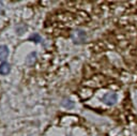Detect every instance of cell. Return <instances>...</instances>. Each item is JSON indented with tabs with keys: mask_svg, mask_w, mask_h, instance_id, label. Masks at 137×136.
I'll return each instance as SVG.
<instances>
[{
	"mask_svg": "<svg viewBox=\"0 0 137 136\" xmlns=\"http://www.w3.org/2000/svg\"><path fill=\"white\" fill-rule=\"evenodd\" d=\"M117 100H118V97L115 92H109V93H106L103 97V102L106 105H114L117 102Z\"/></svg>",
	"mask_w": 137,
	"mask_h": 136,
	"instance_id": "7a4b0ae2",
	"label": "cell"
},
{
	"mask_svg": "<svg viewBox=\"0 0 137 136\" xmlns=\"http://www.w3.org/2000/svg\"><path fill=\"white\" fill-rule=\"evenodd\" d=\"M72 39H73L74 43L76 44H80V43H84L87 39V34L84 30H75L73 33H72Z\"/></svg>",
	"mask_w": 137,
	"mask_h": 136,
	"instance_id": "6da1fadb",
	"label": "cell"
},
{
	"mask_svg": "<svg viewBox=\"0 0 137 136\" xmlns=\"http://www.w3.org/2000/svg\"><path fill=\"white\" fill-rule=\"evenodd\" d=\"M9 55V48L5 45H0V61H3Z\"/></svg>",
	"mask_w": 137,
	"mask_h": 136,
	"instance_id": "277c9868",
	"label": "cell"
},
{
	"mask_svg": "<svg viewBox=\"0 0 137 136\" xmlns=\"http://www.w3.org/2000/svg\"><path fill=\"white\" fill-rule=\"evenodd\" d=\"M62 105H63L64 107H68V108H70V107H73V106H74V103L71 102L70 100H66V101L62 103Z\"/></svg>",
	"mask_w": 137,
	"mask_h": 136,
	"instance_id": "8992f818",
	"label": "cell"
},
{
	"mask_svg": "<svg viewBox=\"0 0 137 136\" xmlns=\"http://www.w3.org/2000/svg\"><path fill=\"white\" fill-rule=\"evenodd\" d=\"M11 71V66L8 62H2L0 64V74L1 75H6L9 74Z\"/></svg>",
	"mask_w": 137,
	"mask_h": 136,
	"instance_id": "3957f363",
	"label": "cell"
},
{
	"mask_svg": "<svg viewBox=\"0 0 137 136\" xmlns=\"http://www.w3.org/2000/svg\"><path fill=\"white\" fill-rule=\"evenodd\" d=\"M29 40H30V41H33V42H35V43H40V42L42 41V39H41V37H40V34H38V33L31 34L30 38H29Z\"/></svg>",
	"mask_w": 137,
	"mask_h": 136,
	"instance_id": "5b68a950",
	"label": "cell"
}]
</instances>
